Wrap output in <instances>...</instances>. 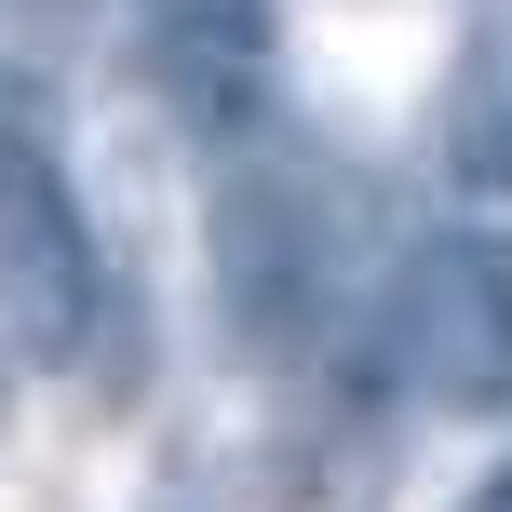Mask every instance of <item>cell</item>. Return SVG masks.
<instances>
[{
	"mask_svg": "<svg viewBox=\"0 0 512 512\" xmlns=\"http://www.w3.org/2000/svg\"><path fill=\"white\" fill-rule=\"evenodd\" d=\"M337 270H351V189L297 135L230 149V176H216V310H230V337L297 364L337 310Z\"/></svg>",
	"mask_w": 512,
	"mask_h": 512,
	"instance_id": "1",
	"label": "cell"
},
{
	"mask_svg": "<svg viewBox=\"0 0 512 512\" xmlns=\"http://www.w3.org/2000/svg\"><path fill=\"white\" fill-rule=\"evenodd\" d=\"M391 351L445 418H512V243L445 230L391 283Z\"/></svg>",
	"mask_w": 512,
	"mask_h": 512,
	"instance_id": "2",
	"label": "cell"
},
{
	"mask_svg": "<svg viewBox=\"0 0 512 512\" xmlns=\"http://www.w3.org/2000/svg\"><path fill=\"white\" fill-rule=\"evenodd\" d=\"M95 310H108V283H95V243H81V216H68L54 149L0 135V337H14L27 364H68Z\"/></svg>",
	"mask_w": 512,
	"mask_h": 512,
	"instance_id": "3",
	"label": "cell"
},
{
	"mask_svg": "<svg viewBox=\"0 0 512 512\" xmlns=\"http://www.w3.org/2000/svg\"><path fill=\"white\" fill-rule=\"evenodd\" d=\"M135 27H149L162 81H176V95H203V108H230L243 81L270 68V41H283L270 0H135Z\"/></svg>",
	"mask_w": 512,
	"mask_h": 512,
	"instance_id": "4",
	"label": "cell"
},
{
	"mask_svg": "<svg viewBox=\"0 0 512 512\" xmlns=\"http://www.w3.org/2000/svg\"><path fill=\"white\" fill-rule=\"evenodd\" d=\"M472 512H512V486H486V499H472Z\"/></svg>",
	"mask_w": 512,
	"mask_h": 512,
	"instance_id": "5",
	"label": "cell"
}]
</instances>
